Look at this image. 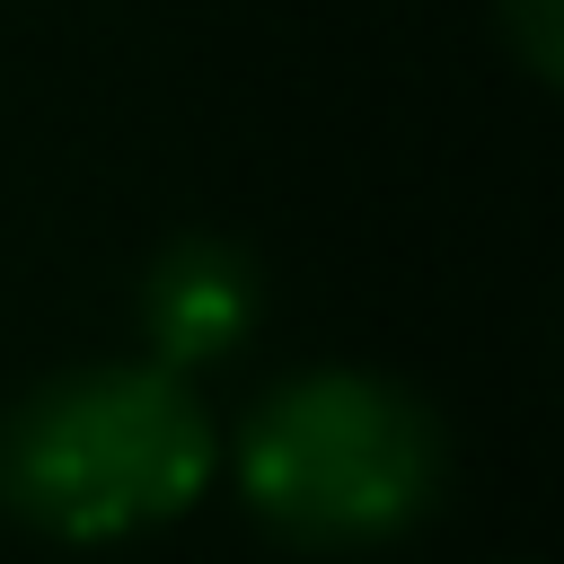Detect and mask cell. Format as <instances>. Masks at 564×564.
<instances>
[{
    "label": "cell",
    "instance_id": "cell-1",
    "mask_svg": "<svg viewBox=\"0 0 564 564\" xmlns=\"http://www.w3.org/2000/svg\"><path fill=\"white\" fill-rule=\"evenodd\" d=\"M212 476V423L176 370H70L0 432V494L53 538H132L176 520Z\"/></svg>",
    "mask_w": 564,
    "mask_h": 564
},
{
    "label": "cell",
    "instance_id": "cell-2",
    "mask_svg": "<svg viewBox=\"0 0 564 564\" xmlns=\"http://www.w3.org/2000/svg\"><path fill=\"white\" fill-rule=\"evenodd\" d=\"M238 476H247V502L282 538L370 546L432 502L441 441L405 388L361 379V370H317L256 405Z\"/></svg>",
    "mask_w": 564,
    "mask_h": 564
},
{
    "label": "cell",
    "instance_id": "cell-3",
    "mask_svg": "<svg viewBox=\"0 0 564 564\" xmlns=\"http://www.w3.org/2000/svg\"><path fill=\"white\" fill-rule=\"evenodd\" d=\"M141 317H150V344L167 361H212L256 326V264L220 238H185L150 264Z\"/></svg>",
    "mask_w": 564,
    "mask_h": 564
}]
</instances>
